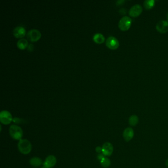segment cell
Returning a JSON list of instances; mask_svg holds the SVG:
<instances>
[{"label": "cell", "instance_id": "7", "mask_svg": "<svg viewBox=\"0 0 168 168\" xmlns=\"http://www.w3.org/2000/svg\"><path fill=\"white\" fill-rule=\"evenodd\" d=\"M143 12V8L139 4L135 5L131 7L129 11V15L132 18H137Z\"/></svg>", "mask_w": 168, "mask_h": 168}, {"label": "cell", "instance_id": "13", "mask_svg": "<svg viewBox=\"0 0 168 168\" xmlns=\"http://www.w3.org/2000/svg\"><path fill=\"white\" fill-rule=\"evenodd\" d=\"M93 40L96 44H101L104 43L105 40V37L104 36V35L102 34L96 33L94 35Z\"/></svg>", "mask_w": 168, "mask_h": 168}, {"label": "cell", "instance_id": "24", "mask_svg": "<svg viewBox=\"0 0 168 168\" xmlns=\"http://www.w3.org/2000/svg\"><path fill=\"white\" fill-rule=\"evenodd\" d=\"M166 165L167 167L168 168V159L166 160Z\"/></svg>", "mask_w": 168, "mask_h": 168}, {"label": "cell", "instance_id": "1", "mask_svg": "<svg viewBox=\"0 0 168 168\" xmlns=\"http://www.w3.org/2000/svg\"><path fill=\"white\" fill-rule=\"evenodd\" d=\"M18 150L23 154H28L32 150V144L27 139H21L18 144Z\"/></svg>", "mask_w": 168, "mask_h": 168}, {"label": "cell", "instance_id": "17", "mask_svg": "<svg viewBox=\"0 0 168 168\" xmlns=\"http://www.w3.org/2000/svg\"><path fill=\"white\" fill-rule=\"evenodd\" d=\"M155 5V1L154 0H146L144 3V8L147 10L152 9Z\"/></svg>", "mask_w": 168, "mask_h": 168}, {"label": "cell", "instance_id": "18", "mask_svg": "<svg viewBox=\"0 0 168 168\" xmlns=\"http://www.w3.org/2000/svg\"><path fill=\"white\" fill-rule=\"evenodd\" d=\"M111 161L108 158L105 157L101 161V164L103 168H107L111 165Z\"/></svg>", "mask_w": 168, "mask_h": 168}, {"label": "cell", "instance_id": "25", "mask_svg": "<svg viewBox=\"0 0 168 168\" xmlns=\"http://www.w3.org/2000/svg\"><path fill=\"white\" fill-rule=\"evenodd\" d=\"M167 20H168V14H167Z\"/></svg>", "mask_w": 168, "mask_h": 168}, {"label": "cell", "instance_id": "3", "mask_svg": "<svg viewBox=\"0 0 168 168\" xmlns=\"http://www.w3.org/2000/svg\"><path fill=\"white\" fill-rule=\"evenodd\" d=\"M132 22V19L129 16H123L119 21V28L122 31H128L131 27Z\"/></svg>", "mask_w": 168, "mask_h": 168}, {"label": "cell", "instance_id": "11", "mask_svg": "<svg viewBox=\"0 0 168 168\" xmlns=\"http://www.w3.org/2000/svg\"><path fill=\"white\" fill-rule=\"evenodd\" d=\"M14 36L16 38H22L26 34V30L22 26H18L14 29L13 31Z\"/></svg>", "mask_w": 168, "mask_h": 168}, {"label": "cell", "instance_id": "19", "mask_svg": "<svg viewBox=\"0 0 168 168\" xmlns=\"http://www.w3.org/2000/svg\"><path fill=\"white\" fill-rule=\"evenodd\" d=\"M34 48V46L33 44H30L27 47V50L30 52H32L33 51Z\"/></svg>", "mask_w": 168, "mask_h": 168}, {"label": "cell", "instance_id": "9", "mask_svg": "<svg viewBox=\"0 0 168 168\" xmlns=\"http://www.w3.org/2000/svg\"><path fill=\"white\" fill-rule=\"evenodd\" d=\"M56 158L54 155H50L46 158V160L43 163L44 168H51L53 167L56 163Z\"/></svg>", "mask_w": 168, "mask_h": 168}, {"label": "cell", "instance_id": "8", "mask_svg": "<svg viewBox=\"0 0 168 168\" xmlns=\"http://www.w3.org/2000/svg\"><path fill=\"white\" fill-rule=\"evenodd\" d=\"M156 29L160 33L164 34L168 31V21L166 20H161L156 25Z\"/></svg>", "mask_w": 168, "mask_h": 168}, {"label": "cell", "instance_id": "14", "mask_svg": "<svg viewBox=\"0 0 168 168\" xmlns=\"http://www.w3.org/2000/svg\"><path fill=\"white\" fill-rule=\"evenodd\" d=\"M17 46L20 50H25L28 46V43L25 39H21L17 42Z\"/></svg>", "mask_w": 168, "mask_h": 168}, {"label": "cell", "instance_id": "10", "mask_svg": "<svg viewBox=\"0 0 168 168\" xmlns=\"http://www.w3.org/2000/svg\"><path fill=\"white\" fill-rule=\"evenodd\" d=\"M102 148V153L104 156H111L114 151L113 145L109 142H106L105 143Z\"/></svg>", "mask_w": 168, "mask_h": 168}, {"label": "cell", "instance_id": "4", "mask_svg": "<svg viewBox=\"0 0 168 168\" xmlns=\"http://www.w3.org/2000/svg\"><path fill=\"white\" fill-rule=\"evenodd\" d=\"M13 120L12 115L7 111H2L0 113V121L5 125L10 124Z\"/></svg>", "mask_w": 168, "mask_h": 168}, {"label": "cell", "instance_id": "22", "mask_svg": "<svg viewBox=\"0 0 168 168\" xmlns=\"http://www.w3.org/2000/svg\"><path fill=\"white\" fill-rule=\"evenodd\" d=\"M96 151L98 153H100L101 152H102V148L100 147H97L96 148Z\"/></svg>", "mask_w": 168, "mask_h": 168}, {"label": "cell", "instance_id": "5", "mask_svg": "<svg viewBox=\"0 0 168 168\" xmlns=\"http://www.w3.org/2000/svg\"><path fill=\"white\" fill-rule=\"evenodd\" d=\"M41 33L38 30H30L27 34V37L29 40L32 42H35L39 40L41 37Z\"/></svg>", "mask_w": 168, "mask_h": 168}, {"label": "cell", "instance_id": "21", "mask_svg": "<svg viewBox=\"0 0 168 168\" xmlns=\"http://www.w3.org/2000/svg\"><path fill=\"white\" fill-rule=\"evenodd\" d=\"M105 157L104 155L103 154H100L98 155V159L100 160V161H101L102 159Z\"/></svg>", "mask_w": 168, "mask_h": 168}, {"label": "cell", "instance_id": "12", "mask_svg": "<svg viewBox=\"0 0 168 168\" xmlns=\"http://www.w3.org/2000/svg\"><path fill=\"white\" fill-rule=\"evenodd\" d=\"M134 136V132L132 128L128 127L124 130L123 133V136L126 141H130L133 139Z\"/></svg>", "mask_w": 168, "mask_h": 168}, {"label": "cell", "instance_id": "20", "mask_svg": "<svg viewBox=\"0 0 168 168\" xmlns=\"http://www.w3.org/2000/svg\"><path fill=\"white\" fill-rule=\"evenodd\" d=\"M119 12H120V14L121 15H125L126 13V10L125 9H124V8H121V9H120Z\"/></svg>", "mask_w": 168, "mask_h": 168}, {"label": "cell", "instance_id": "15", "mask_svg": "<svg viewBox=\"0 0 168 168\" xmlns=\"http://www.w3.org/2000/svg\"><path fill=\"white\" fill-rule=\"evenodd\" d=\"M30 163L34 167H39L43 163V161L39 157H34L30 159Z\"/></svg>", "mask_w": 168, "mask_h": 168}, {"label": "cell", "instance_id": "16", "mask_svg": "<svg viewBox=\"0 0 168 168\" xmlns=\"http://www.w3.org/2000/svg\"><path fill=\"white\" fill-rule=\"evenodd\" d=\"M139 118L137 117V116L136 115H133L130 117L128 121H129L130 125L132 126H135L139 123Z\"/></svg>", "mask_w": 168, "mask_h": 168}, {"label": "cell", "instance_id": "6", "mask_svg": "<svg viewBox=\"0 0 168 168\" xmlns=\"http://www.w3.org/2000/svg\"><path fill=\"white\" fill-rule=\"evenodd\" d=\"M105 44L108 48L112 50H115L118 48L119 43L116 37L113 36L109 37L105 41Z\"/></svg>", "mask_w": 168, "mask_h": 168}, {"label": "cell", "instance_id": "2", "mask_svg": "<svg viewBox=\"0 0 168 168\" xmlns=\"http://www.w3.org/2000/svg\"><path fill=\"white\" fill-rule=\"evenodd\" d=\"M9 134L13 139L20 141L23 137V130L18 126L12 125L9 128Z\"/></svg>", "mask_w": 168, "mask_h": 168}, {"label": "cell", "instance_id": "23", "mask_svg": "<svg viewBox=\"0 0 168 168\" xmlns=\"http://www.w3.org/2000/svg\"><path fill=\"white\" fill-rule=\"evenodd\" d=\"M123 3H125V1H118L117 2V5H120L123 4Z\"/></svg>", "mask_w": 168, "mask_h": 168}]
</instances>
